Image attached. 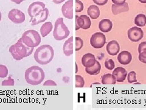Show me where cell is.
<instances>
[{
    "instance_id": "cell-33",
    "label": "cell",
    "mask_w": 146,
    "mask_h": 110,
    "mask_svg": "<svg viewBox=\"0 0 146 110\" xmlns=\"http://www.w3.org/2000/svg\"><path fill=\"white\" fill-rule=\"evenodd\" d=\"M146 51V42H141L138 46V53H140Z\"/></svg>"
},
{
    "instance_id": "cell-3",
    "label": "cell",
    "mask_w": 146,
    "mask_h": 110,
    "mask_svg": "<svg viewBox=\"0 0 146 110\" xmlns=\"http://www.w3.org/2000/svg\"><path fill=\"white\" fill-rule=\"evenodd\" d=\"M44 72L42 68L33 66L26 69L25 78L27 83L31 85H38L42 83L44 79Z\"/></svg>"
},
{
    "instance_id": "cell-21",
    "label": "cell",
    "mask_w": 146,
    "mask_h": 110,
    "mask_svg": "<svg viewBox=\"0 0 146 110\" xmlns=\"http://www.w3.org/2000/svg\"><path fill=\"white\" fill-rule=\"evenodd\" d=\"M100 70H101V65L98 61H96L93 66L85 68L86 72L90 75H96L99 74Z\"/></svg>"
},
{
    "instance_id": "cell-11",
    "label": "cell",
    "mask_w": 146,
    "mask_h": 110,
    "mask_svg": "<svg viewBox=\"0 0 146 110\" xmlns=\"http://www.w3.org/2000/svg\"><path fill=\"white\" fill-rule=\"evenodd\" d=\"M73 0H68L62 6V12L63 15L68 19H72L74 16V11H73Z\"/></svg>"
},
{
    "instance_id": "cell-31",
    "label": "cell",
    "mask_w": 146,
    "mask_h": 110,
    "mask_svg": "<svg viewBox=\"0 0 146 110\" xmlns=\"http://www.w3.org/2000/svg\"><path fill=\"white\" fill-rule=\"evenodd\" d=\"M15 85V81L11 76L8 78V79L2 81V86H13Z\"/></svg>"
},
{
    "instance_id": "cell-4",
    "label": "cell",
    "mask_w": 146,
    "mask_h": 110,
    "mask_svg": "<svg viewBox=\"0 0 146 110\" xmlns=\"http://www.w3.org/2000/svg\"><path fill=\"white\" fill-rule=\"evenodd\" d=\"M70 34L68 27L64 23L63 18H59L55 22L53 32L54 38L57 40H62L67 38Z\"/></svg>"
},
{
    "instance_id": "cell-13",
    "label": "cell",
    "mask_w": 146,
    "mask_h": 110,
    "mask_svg": "<svg viewBox=\"0 0 146 110\" xmlns=\"http://www.w3.org/2000/svg\"><path fill=\"white\" fill-rule=\"evenodd\" d=\"M73 38H74L73 36L70 37L64 43L63 50L64 54L66 56H70L74 52V50H73V48H74V44H73L74 43V39H73Z\"/></svg>"
},
{
    "instance_id": "cell-5",
    "label": "cell",
    "mask_w": 146,
    "mask_h": 110,
    "mask_svg": "<svg viewBox=\"0 0 146 110\" xmlns=\"http://www.w3.org/2000/svg\"><path fill=\"white\" fill-rule=\"evenodd\" d=\"M21 39L27 46L31 48H35L41 43V37L37 31L30 30L25 31L23 34Z\"/></svg>"
},
{
    "instance_id": "cell-36",
    "label": "cell",
    "mask_w": 146,
    "mask_h": 110,
    "mask_svg": "<svg viewBox=\"0 0 146 110\" xmlns=\"http://www.w3.org/2000/svg\"><path fill=\"white\" fill-rule=\"evenodd\" d=\"M111 1L113 3V4L120 5V4H122L125 3L126 0H111Z\"/></svg>"
},
{
    "instance_id": "cell-2",
    "label": "cell",
    "mask_w": 146,
    "mask_h": 110,
    "mask_svg": "<svg viewBox=\"0 0 146 110\" xmlns=\"http://www.w3.org/2000/svg\"><path fill=\"white\" fill-rule=\"evenodd\" d=\"M54 56V49L49 45H43L36 48L34 56L35 61L41 65H46L51 62Z\"/></svg>"
},
{
    "instance_id": "cell-16",
    "label": "cell",
    "mask_w": 146,
    "mask_h": 110,
    "mask_svg": "<svg viewBox=\"0 0 146 110\" xmlns=\"http://www.w3.org/2000/svg\"><path fill=\"white\" fill-rule=\"evenodd\" d=\"M107 52L108 54L111 56H116V55L119 52L120 47L118 42L116 40H111L109 42L107 45Z\"/></svg>"
},
{
    "instance_id": "cell-1",
    "label": "cell",
    "mask_w": 146,
    "mask_h": 110,
    "mask_svg": "<svg viewBox=\"0 0 146 110\" xmlns=\"http://www.w3.org/2000/svg\"><path fill=\"white\" fill-rule=\"evenodd\" d=\"M34 48L27 46L23 42L21 38L15 44L11 45L9 48V52L13 59L17 61L21 60L23 58L30 56L33 52Z\"/></svg>"
},
{
    "instance_id": "cell-23",
    "label": "cell",
    "mask_w": 146,
    "mask_h": 110,
    "mask_svg": "<svg viewBox=\"0 0 146 110\" xmlns=\"http://www.w3.org/2000/svg\"><path fill=\"white\" fill-rule=\"evenodd\" d=\"M116 80L115 77L110 73L105 74L102 78V83L103 85H115Z\"/></svg>"
},
{
    "instance_id": "cell-40",
    "label": "cell",
    "mask_w": 146,
    "mask_h": 110,
    "mask_svg": "<svg viewBox=\"0 0 146 110\" xmlns=\"http://www.w3.org/2000/svg\"><path fill=\"white\" fill-rule=\"evenodd\" d=\"M1 17H2V14H1V11H0V21L1 20Z\"/></svg>"
},
{
    "instance_id": "cell-12",
    "label": "cell",
    "mask_w": 146,
    "mask_h": 110,
    "mask_svg": "<svg viewBox=\"0 0 146 110\" xmlns=\"http://www.w3.org/2000/svg\"><path fill=\"white\" fill-rule=\"evenodd\" d=\"M48 15L49 10L48 8L45 7L42 12H41L37 15H36L33 18H31L30 21L32 22V25H38L39 23H43L46 20L48 19Z\"/></svg>"
},
{
    "instance_id": "cell-15",
    "label": "cell",
    "mask_w": 146,
    "mask_h": 110,
    "mask_svg": "<svg viewBox=\"0 0 146 110\" xmlns=\"http://www.w3.org/2000/svg\"><path fill=\"white\" fill-rule=\"evenodd\" d=\"M96 61L94 55L91 53H86L82 58V64L85 67L93 66Z\"/></svg>"
},
{
    "instance_id": "cell-38",
    "label": "cell",
    "mask_w": 146,
    "mask_h": 110,
    "mask_svg": "<svg viewBox=\"0 0 146 110\" xmlns=\"http://www.w3.org/2000/svg\"><path fill=\"white\" fill-rule=\"evenodd\" d=\"M11 1L13 3H15L17 4H20L23 1H24V0H11Z\"/></svg>"
},
{
    "instance_id": "cell-6",
    "label": "cell",
    "mask_w": 146,
    "mask_h": 110,
    "mask_svg": "<svg viewBox=\"0 0 146 110\" xmlns=\"http://www.w3.org/2000/svg\"><path fill=\"white\" fill-rule=\"evenodd\" d=\"M8 18L15 24H21L25 21V15L18 9H12L8 13Z\"/></svg>"
},
{
    "instance_id": "cell-17",
    "label": "cell",
    "mask_w": 146,
    "mask_h": 110,
    "mask_svg": "<svg viewBox=\"0 0 146 110\" xmlns=\"http://www.w3.org/2000/svg\"><path fill=\"white\" fill-rule=\"evenodd\" d=\"M132 59L131 54L128 51H122L117 56V60L122 65H127Z\"/></svg>"
},
{
    "instance_id": "cell-26",
    "label": "cell",
    "mask_w": 146,
    "mask_h": 110,
    "mask_svg": "<svg viewBox=\"0 0 146 110\" xmlns=\"http://www.w3.org/2000/svg\"><path fill=\"white\" fill-rule=\"evenodd\" d=\"M127 81L129 83H133V82H137L136 80V74L134 71H131L127 75Z\"/></svg>"
},
{
    "instance_id": "cell-35",
    "label": "cell",
    "mask_w": 146,
    "mask_h": 110,
    "mask_svg": "<svg viewBox=\"0 0 146 110\" xmlns=\"http://www.w3.org/2000/svg\"><path fill=\"white\" fill-rule=\"evenodd\" d=\"M43 85L44 86H57V84H56V82L54 81L53 80H48L44 82Z\"/></svg>"
},
{
    "instance_id": "cell-19",
    "label": "cell",
    "mask_w": 146,
    "mask_h": 110,
    "mask_svg": "<svg viewBox=\"0 0 146 110\" xmlns=\"http://www.w3.org/2000/svg\"><path fill=\"white\" fill-rule=\"evenodd\" d=\"M112 27V22L109 19H103L99 23V28L102 33H108L111 30Z\"/></svg>"
},
{
    "instance_id": "cell-34",
    "label": "cell",
    "mask_w": 146,
    "mask_h": 110,
    "mask_svg": "<svg viewBox=\"0 0 146 110\" xmlns=\"http://www.w3.org/2000/svg\"><path fill=\"white\" fill-rule=\"evenodd\" d=\"M93 1L98 6H104L108 2V0H93Z\"/></svg>"
},
{
    "instance_id": "cell-14",
    "label": "cell",
    "mask_w": 146,
    "mask_h": 110,
    "mask_svg": "<svg viewBox=\"0 0 146 110\" xmlns=\"http://www.w3.org/2000/svg\"><path fill=\"white\" fill-rule=\"evenodd\" d=\"M112 74L115 77L117 82H123L126 79L127 73L124 68L118 67L113 70Z\"/></svg>"
},
{
    "instance_id": "cell-18",
    "label": "cell",
    "mask_w": 146,
    "mask_h": 110,
    "mask_svg": "<svg viewBox=\"0 0 146 110\" xmlns=\"http://www.w3.org/2000/svg\"><path fill=\"white\" fill-rule=\"evenodd\" d=\"M129 4L127 3H124V4H120V5L113 4L111 6V11L114 15L119 14L121 13L129 11Z\"/></svg>"
},
{
    "instance_id": "cell-39",
    "label": "cell",
    "mask_w": 146,
    "mask_h": 110,
    "mask_svg": "<svg viewBox=\"0 0 146 110\" xmlns=\"http://www.w3.org/2000/svg\"><path fill=\"white\" fill-rule=\"evenodd\" d=\"M138 1L143 4H146V0H138Z\"/></svg>"
},
{
    "instance_id": "cell-29",
    "label": "cell",
    "mask_w": 146,
    "mask_h": 110,
    "mask_svg": "<svg viewBox=\"0 0 146 110\" xmlns=\"http://www.w3.org/2000/svg\"><path fill=\"white\" fill-rule=\"evenodd\" d=\"M84 4L79 0H76V12L79 13L84 10Z\"/></svg>"
},
{
    "instance_id": "cell-37",
    "label": "cell",
    "mask_w": 146,
    "mask_h": 110,
    "mask_svg": "<svg viewBox=\"0 0 146 110\" xmlns=\"http://www.w3.org/2000/svg\"><path fill=\"white\" fill-rule=\"evenodd\" d=\"M65 1V0H52V1L54 4H60V3H63V1Z\"/></svg>"
},
{
    "instance_id": "cell-7",
    "label": "cell",
    "mask_w": 146,
    "mask_h": 110,
    "mask_svg": "<svg viewBox=\"0 0 146 110\" xmlns=\"http://www.w3.org/2000/svg\"><path fill=\"white\" fill-rule=\"evenodd\" d=\"M106 42V38L102 33H96L90 39L91 45L94 48H102Z\"/></svg>"
},
{
    "instance_id": "cell-20",
    "label": "cell",
    "mask_w": 146,
    "mask_h": 110,
    "mask_svg": "<svg viewBox=\"0 0 146 110\" xmlns=\"http://www.w3.org/2000/svg\"><path fill=\"white\" fill-rule=\"evenodd\" d=\"M52 28L53 25L51 21L46 22L40 28V34L43 38H44L51 33Z\"/></svg>"
},
{
    "instance_id": "cell-10",
    "label": "cell",
    "mask_w": 146,
    "mask_h": 110,
    "mask_svg": "<svg viewBox=\"0 0 146 110\" xmlns=\"http://www.w3.org/2000/svg\"><path fill=\"white\" fill-rule=\"evenodd\" d=\"M45 8V4L41 1H35L30 4L27 9V13L31 18H33L42 12Z\"/></svg>"
},
{
    "instance_id": "cell-8",
    "label": "cell",
    "mask_w": 146,
    "mask_h": 110,
    "mask_svg": "<svg viewBox=\"0 0 146 110\" xmlns=\"http://www.w3.org/2000/svg\"><path fill=\"white\" fill-rule=\"evenodd\" d=\"M128 38H129L131 42H139L143 38L144 32L143 30L140 28L133 26L128 30L127 32Z\"/></svg>"
},
{
    "instance_id": "cell-30",
    "label": "cell",
    "mask_w": 146,
    "mask_h": 110,
    "mask_svg": "<svg viewBox=\"0 0 146 110\" xmlns=\"http://www.w3.org/2000/svg\"><path fill=\"white\" fill-rule=\"evenodd\" d=\"M105 66H106V67L107 68V69L111 70L114 68H115V62H114L112 59H108V60H107L106 62H105Z\"/></svg>"
},
{
    "instance_id": "cell-27",
    "label": "cell",
    "mask_w": 146,
    "mask_h": 110,
    "mask_svg": "<svg viewBox=\"0 0 146 110\" xmlns=\"http://www.w3.org/2000/svg\"><path fill=\"white\" fill-rule=\"evenodd\" d=\"M8 75V69L7 67L3 65V64H0V78H4L7 76Z\"/></svg>"
},
{
    "instance_id": "cell-25",
    "label": "cell",
    "mask_w": 146,
    "mask_h": 110,
    "mask_svg": "<svg viewBox=\"0 0 146 110\" xmlns=\"http://www.w3.org/2000/svg\"><path fill=\"white\" fill-rule=\"evenodd\" d=\"M85 85L84 78L80 75L76 76V88H83Z\"/></svg>"
},
{
    "instance_id": "cell-32",
    "label": "cell",
    "mask_w": 146,
    "mask_h": 110,
    "mask_svg": "<svg viewBox=\"0 0 146 110\" xmlns=\"http://www.w3.org/2000/svg\"><path fill=\"white\" fill-rule=\"evenodd\" d=\"M138 58L141 62L146 64V51L140 53Z\"/></svg>"
},
{
    "instance_id": "cell-28",
    "label": "cell",
    "mask_w": 146,
    "mask_h": 110,
    "mask_svg": "<svg viewBox=\"0 0 146 110\" xmlns=\"http://www.w3.org/2000/svg\"><path fill=\"white\" fill-rule=\"evenodd\" d=\"M84 45V41L81 38L76 37V51H79Z\"/></svg>"
},
{
    "instance_id": "cell-24",
    "label": "cell",
    "mask_w": 146,
    "mask_h": 110,
    "mask_svg": "<svg viewBox=\"0 0 146 110\" xmlns=\"http://www.w3.org/2000/svg\"><path fill=\"white\" fill-rule=\"evenodd\" d=\"M135 23L139 27L144 26L146 25V15L143 13L137 15L135 18Z\"/></svg>"
},
{
    "instance_id": "cell-22",
    "label": "cell",
    "mask_w": 146,
    "mask_h": 110,
    "mask_svg": "<svg viewBox=\"0 0 146 110\" xmlns=\"http://www.w3.org/2000/svg\"><path fill=\"white\" fill-rule=\"evenodd\" d=\"M87 13L92 19H96L100 15L99 8L96 5H91L87 9Z\"/></svg>"
},
{
    "instance_id": "cell-9",
    "label": "cell",
    "mask_w": 146,
    "mask_h": 110,
    "mask_svg": "<svg viewBox=\"0 0 146 110\" xmlns=\"http://www.w3.org/2000/svg\"><path fill=\"white\" fill-rule=\"evenodd\" d=\"M91 25L90 18L86 15H81L78 17L76 15V30L77 31L80 28L83 30L89 29Z\"/></svg>"
}]
</instances>
